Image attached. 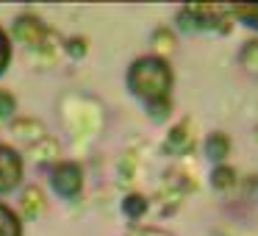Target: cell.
<instances>
[{
  "instance_id": "obj_6",
  "label": "cell",
  "mask_w": 258,
  "mask_h": 236,
  "mask_svg": "<svg viewBox=\"0 0 258 236\" xmlns=\"http://www.w3.org/2000/svg\"><path fill=\"white\" fill-rule=\"evenodd\" d=\"M12 134L17 136V139H25V142H42L45 139V125L39 123V120H14L12 123Z\"/></svg>"
},
{
  "instance_id": "obj_1",
  "label": "cell",
  "mask_w": 258,
  "mask_h": 236,
  "mask_svg": "<svg viewBox=\"0 0 258 236\" xmlns=\"http://www.w3.org/2000/svg\"><path fill=\"white\" fill-rule=\"evenodd\" d=\"M128 89L134 92L145 106L169 100L172 89V70L161 56H142L128 70Z\"/></svg>"
},
{
  "instance_id": "obj_16",
  "label": "cell",
  "mask_w": 258,
  "mask_h": 236,
  "mask_svg": "<svg viewBox=\"0 0 258 236\" xmlns=\"http://www.w3.org/2000/svg\"><path fill=\"white\" fill-rule=\"evenodd\" d=\"M9 62H12V42H9V34L0 28V75L9 70Z\"/></svg>"
},
{
  "instance_id": "obj_9",
  "label": "cell",
  "mask_w": 258,
  "mask_h": 236,
  "mask_svg": "<svg viewBox=\"0 0 258 236\" xmlns=\"http://www.w3.org/2000/svg\"><path fill=\"white\" fill-rule=\"evenodd\" d=\"M0 236H23V222L9 206L0 203Z\"/></svg>"
},
{
  "instance_id": "obj_11",
  "label": "cell",
  "mask_w": 258,
  "mask_h": 236,
  "mask_svg": "<svg viewBox=\"0 0 258 236\" xmlns=\"http://www.w3.org/2000/svg\"><path fill=\"white\" fill-rule=\"evenodd\" d=\"M239 64L247 73L258 75V39L244 42V47H241V53H239Z\"/></svg>"
},
{
  "instance_id": "obj_19",
  "label": "cell",
  "mask_w": 258,
  "mask_h": 236,
  "mask_svg": "<svg viewBox=\"0 0 258 236\" xmlns=\"http://www.w3.org/2000/svg\"><path fill=\"white\" fill-rule=\"evenodd\" d=\"M67 53L73 58H84L86 56V39L84 36H73V39H67Z\"/></svg>"
},
{
  "instance_id": "obj_15",
  "label": "cell",
  "mask_w": 258,
  "mask_h": 236,
  "mask_svg": "<svg viewBox=\"0 0 258 236\" xmlns=\"http://www.w3.org/2000/svg\"><path fill=\"white\" fill-rule=\"evenodd\" d=\"M178 28L183 31V34H195V31H200V28H197V20H195V14H191L189 6H183V9L178 12Z\"/></svg>"
},
{
  "instance_id": "obj_7",
  "label": "cell",
  "mask_w": 258,
  "mask_h": 236,
  "mask_svg": "<svg viewBox=\"0 0 258 236\" xmlns=\"http://www.w3.org/2000/svg\"><path fill=\"white\" fill-rule=\"evenodd\" d=\"M20 206H23V214L25 219H34L39 217L42 211H45V195H42L39 186H25L23 192V200H20Z\"/></svg>"
},
{
  "instance_id": "obj_17",
  "label": "cell",
  "mask_w": 258,
  "mask_h": 236,
  "mask_svg": "<svg viewBox=\"0 0 258 236\" xmlns=\"http://www.w3.org/2000/svg\"><path fill=\"white\" fill-rule=\"evenodd\" d=\"M169 111H172V103L169 100H161V103L147 106V114H150V120H156V123H164V120L169 117Z\"/></svg>"
},
{
  "instance_id": "obj_2",
  "label": "cell",
  "mask_w": 258,
  "mask_h": 236,
  "mask_svg": "<svg viewBox=\"0 0 258 236\" xmlns=\"http://www.w3.org/2000/svg\"><path fill=\"white\" fill-rule=\"evenodd\" d=\"M50 184H53V189H56L61 197L73 200V197H78L81 189H84V172H81L78 164L61 161V164H56V167H53Z\"/></svg>"
},
{
  "instance_id": "obj_5",
  "label": "cell",
  "mask_w": 258,
  "mask_h": 236,
  "mask_svg": "<svg viewBox=\"0 0 258 236\" xmlns=\"http://www.w3.org/2000/svg\"><path fill=\"white\" fill-rule=\"evenodd\" d=\"M195 147V136H191L189 123H178L172 131L167 134V142H164V150L172 153V156H183Z\"/></svg>"
},
{
  "instance_id": "obj_12",
  "label": "cell",
  "mask_w": 258,
  "mask_h": 236,
  "mask_svg": "<svg viewBox=\"0 0 258 236\" xmlns=\"http://www.w3.org/2000/svg\"><path fill=\"white\" fill-rule=\"evenodd\" d=\"M145 211H147V197H142V195H128L122 200V214L128 219H142L145 217Z\"/></svg>"
},
{
  "instance_id": "obj_18",
  "label": "cell",
  "mask_w": 258,
  "mask_h": 236,
  "mask_svg": "<svg viewBox=\"0 0 258 236\" xmlns=\"http://www.w3.org/2000/svg\"><path fill=\"white\" fill-rule=\"evenodd\" d=\"M153 42H156V47H158V50H164V53L175 47V39H172V34H169L167 28H158L156 34H153Z\"/></svg>"
},
{
  "instance_id": "obj_13",
  "label": "cell",
  "mask_w": 258,
  "mask_h": 236,
  "mask_svg": "<svg viewBox=\"0 0 258 236\" xmlns=\"http://www.w3.org/2000/svg\"><path fill=\"white\" fill-rule=\"evenodd\" d=\"M233 17H239L244 25H250V28H258V6H233L228 9Z\"/></svg>"
},
{
  "instance_id": "obj_4",
  "label": "cell",
  "mask_w": 258,
  "mask_h": 236,
  "mask_svg": "<svg viewBox=\"0 0 258 236\" xmlns=\"http://www.w3.org/2000/svg\"><path fill=\"white\" fill-rule=\"evenodd\" d=\"M12 34L20 45H28V47H39L42 42H45V36H50L45 28V23H42L39 17H34V14H20V17L14 20Z\"/></svg>"
},
{
  "instance_id": "obj_8",
  "label": "cell",
  "mask_w": 258,
  "mask_h": 236,
  "mask_svg": "<svg viewBox=\"0 0 258 236\" xmlns=\"http://www.w3.org/2000/svg\"><path fill=\"white\" fill-rule=\"evenodd\" d=\"M228 153H230V139L225 134H211L206 139V156L211 158V161H217V164H222L225 158H228Z\"/></svg>"
},
{
  "instance_id": "obj_10",
  "label": "cell",
  "mask_w": 258,
  "mask_h": 236,
  "mask_svg": "<svg viewBox=\"0 0 258 236\" xmlns=\"http://www.w3.org/2000/svg\"><path fill=\"white\" fill-rule=\"evenodd\" d=\"M236 184V169L228 167V164H217V167L211 169V186L219 192L230 189V186Z\"/></svg>"
},
{
  "instance_id": "obj_3",
  "label": "cell",
  "mask_w": 258,
  "mask_h": 236,
  "mask_svg": "<svg viewBox=\"0 0 258 236\" xmlns=\"http://www.w3.org/2000/svg\"><path fill=\"white\" fill-rule=\"evenodd\" d=\"M20 178H23V156L14 147L0 145V195L17 189Z\"/></svg>"
},
{
  "instance_id": "obj_14",
  "label": "cell",
  "mask_w": 258,
  "mask_h": 236,
  "mask_svg": "<svg viewBox=\"0 0 258 236\" xmlns=\"http://www.w3.org/2000/svg\"><path fill=\"white\" fill-rule=\"evenodd\" d=\"M14 111H17V100H14V95L0 89V123H3V120H12Z\"/></svg>"
}]
</instances>
